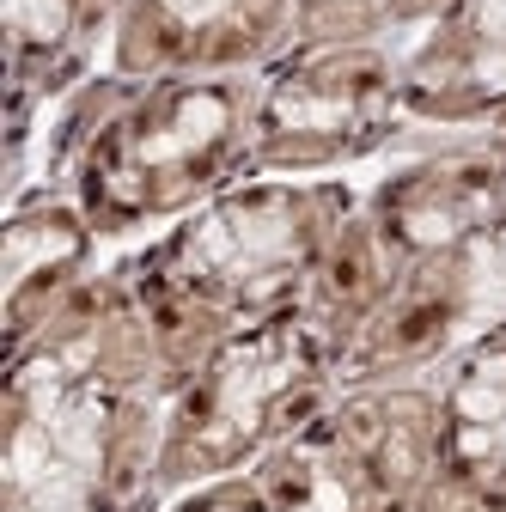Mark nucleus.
<instances>
[{"label":"nucleus","instance_id":"nucleus-1","mask_svg":"<svg viewBox=\"0 0 506 512\" xmlns=\"http://www.w3.org/2000/svg\"><path fill=\"white\" fill-rule=\"evenodd\" d=\"M257 104L263 74H92L37 110L25 189H61L110 250L147 244L257 177Z\"/></svg>","mask_w":506,"mask_h":512},{"label":"nucleus","instance_id":"nucleus-2","mask_svg":"<svg viewBox=\"0 0 506 512\" xmlns=\"http://www.w3.org/2000/svg\"><path fill=\"white\" fill-rule=\"evenodd\" d=\"M354 208L360 177H244L159 238L116 250L183 384L232 330L305 305L311 275Z\"/></svg>","mask_w":506,"mask_h":512},{"label":"nucleus","instance_id":"nucleus-3","mask_svg":"<svg viewBox=\"0 0 506 512\" xmlns=\"http://www.w3.org/2000/svg\"><path fill=\"white\" fill-rule=\"evenodd\" d=\"M439 384H348L257 464L171 488L141 512H415L433 476Z\"/></svg>","mask_w":506,"mask_h":512},{"label":"nucleus","instance_id":"nucleus-4","mask_svg":"<svg viewBox=\"0 0 506 512\" xmlns=\"http://www.w3.org/2000/svg\"><path fill=\"white\" fill-rule=\"evenodd\" d=\"M336 391H342L336 342L299 305L232 330L171 397L153 500L257 464L305 421H318Z\"/></svg>","mask_w":506,"mask_h":512},{"label":"nucleus","instance_id":"nucleus-5","mask_svg":"<svg viewBox=\"0 0 506 512\" xmlns=\"http://www.w3.org/2000/svg\"><path fill=\"white\" fill-rule=\"evenodd\" d=\"M409 147L397 43H293L263 74L257 177H360Z\"/></svg>","mask_w":506,"mask_h":512},{"label":"nucleus","instance_id":"nucleus-6","mask_svg":"<svg viewBox=\"0 0 506 512\" xmlns=\"http://www.w3.org/2000/svg\"><path fill=\"white\" fill-rule=\"evenodd\" d=\"M299 43V0H122L98 74H269Z\"/></svg>","mask_w":506,"mask_h":512},{"label":"nucleus","instance_id":"nucleus-7","mask_svg":"<svg viewBox=\"0 0 506 512\" xmlns=\"http://www.w3.org/2000/svg\"><path fill=\"white\" fill-rule=\"evenodd\" d=\"M409 141L506 128V0H452L403 43Z\"/></svg>","mask_w":506,"mask_h":512},{"label":"nucleus","instance_id":"nucleus-8","mask_svg":"<svg viewBox=\"0 0 506 512\" xmlns=\"http://www.w3.org/2000/svg\"><path fill=\"white\" fill-rule=\"evenodd\" d=\"M433 384L439 439L415 512H506V324L464 342Z\"/></svg>","mask_w":506,"mask_h":512},{"label":"nucleus","instance_id":"nucleus-9","mask_svg":"<svg viewBox=\"0 0 506 512\" xmlns=\"http://www.w3.org/2000/svg\"><path fill=\"white\" fill-rule=\"evenodd\" d=\"M452 0H299V43H415Z\"/></svg>","mask_w":506,"mask_h":512},{"label":"nucleus","instance_id":"nucleus-10","mask_svg":"<svg viewBox=\"0 0 506 512\" xmlns=\"http://www.w3.org/2000/svg\"><path fill=\"white\" fill-rule=\"evenodd\" d=\"M488 256H494V281H500V311H506V214L488 232Z\"/></svg>","mask_w":506,"mask_h":512}]
</instances>
